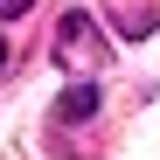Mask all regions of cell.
Instances as JSON below:
<instances>
[{"label":"cell","instance_id":"1","mask_svg":"<svg viewBox=\"0 0 160 160\" xmlns=\"http://www.w3.org/2000/svg\"><path fill=\"white\" fill-rule=\"evenodd\" d=\"M98 104H104L98 84H70V91L56 98V118H63V125H84V118H98Z\"/></svg>","mask_w":160,"mask_h":160},{"label":"cell","instance_id":"2","mask_svg":"<svg viewBox=\"0 0 160 160\" xmlns=\"http://www.w3.org/2000/svg\"><path fill=\"white\" fill-rule=\"evenodd\" d=\"M35 7V0H0V21H7V14H28Z\"/></svg>","mask_w":160,"mask_h":160},{"label":"cell","instance_id":"3","mask_svg":"<svg viewBox=\"0 0 160 160\" xmlns=\"http://www.w3.org/2000/svg\"><path fill=\"white\" fill-rule=\"evenodd\" d=\"M0 70H7V35H0Z\"/></svg>","mask_w":160,"mask_h":160}]
</instances>
